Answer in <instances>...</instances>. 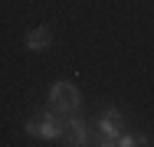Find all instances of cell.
<instances>
[{
    "instance_id": "obj_4",
    "label": "cell",
    "mask_w": 154,
    "mask_h": 147,
    "mask_svg": "<svg viewBox=\"0 0 154 147\" xmlns=\"http://www.w3.org/2000/svg\"><path fill=\"white\" fill-rule=\"evenodd\" d=\"M62 144H69V147H85V144H92V141H89V124H85L82 118L66 115V131H62Z\"/></svg>"
},
{
    "instance_id": "obj_1",
    "label": "cell",
    "mask_w": 154,
    "mask_h": 147,
    "mask_svg": "<svg viewBox=\"0 0 154 147\" xmlns=\"http://www.w3.org/2000/svg\"><path fill=\"white\" fill-rule=\"evenodd\" d=\"M49 108L59 111V115L79 111L82 108V92H79V85H72V82H53V88H49Z\"/></svg>"
},
{
    "instance_id": "obj_3",
    "label": "cell",
    "mask_w": 154,
    "mask_h": 147,
    "mask_svg": "<svg viewBox=\"0 0 154 147\" xmlns=\"http://www.w3.org/2000/svg\"><path fill=\"white\" fill-rule=\"evenodd\" d=\"M122 121H125V115L118 108H105L102 118H98V124H95V131H98L95 144H115V137L122 134Z\"/></svg>"
},
{
    "instance_id": "obj_6",
    "label": "cell",
    "mask_w": 154,
    "mask_h": 147,
    "mask_svg": "<svg viewBox=\"0 0 154 147\" xmlns=\"http://www.w3.org/2000/svg\"><path fill=\"white\" fill-rule=\"evenodd\" d=\"M115 144H122V147H144V144H151V141H148V134H118Z\"/></svg>"
},
{
    "instance_id": "obj_5",
    "label": "cell",
    "mask_w": 154,
    "mask_h": 147,
    "mask_svg": "<svg viewBox=\"0 0 154 147\" xmlns=\"http://www.w3.org/2000/svg\"><path fill=\"white\" fill-rule=\"evenodd\" d=\"M23 46H26L30 52H43V49H49V46H53V26H36V29H30V33L23 36Z\"/></svg>"
},
{
    "instance_id": "obj_2",
    "label": "cell",
    "mask_w": 154,
    "mask_h": 147,
    "mask_svg": "<svg viewBox=\"0 0 154 147\" xmlns=\"http://www.w3.org/2000/svg\"><path fill=\"white\" fill-rule=\"evenodd\" d=\"M26 134H36V137H46V141H59L62 131H66V115L59 111H39V118H33L26 121V128H23Z\"/></svg>"
}]
</instances>
